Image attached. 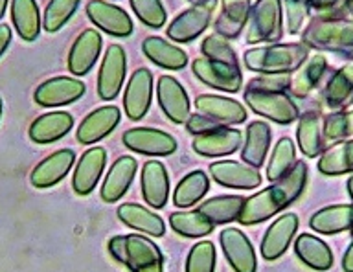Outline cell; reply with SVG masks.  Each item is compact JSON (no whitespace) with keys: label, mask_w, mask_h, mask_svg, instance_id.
<instances>
[{"label":"cell","mask_w":353,"mask_h":272,"mask_svg":"<svg viewBox=\"0 0 353 272\" xmlns=\"http://www.w3.org/2000/svg\"><path fill=\"white\" fill-rule=\"evenodd\" d=\"M250 13V0H223V12L215 23V32L225 39H234L241 34Z\"/></svg>","instance_id":"obj_31"},{"label":"cell","mask_w":353,"mask_h":272,"mask_svg":"<svg viewBox=\"0 0 353 272\" xmlns=\"http://www.w3.org/2000/svg\"><path fill=\"white\" fill-rule=\"evenodd\" d=\"M289 87V78L285 74H263L259 78L252 79L247 85V90L256 92H283Z\"/></svg>","instance_id":"obj_47"},{"label":"cell","mask_w":353,"mask_h":272,"mask_svg":"<svg viewBox=\"0 0 353 272\" xmlns=\"http://www.w3.org/2000/svg\"><path fill=\"white\" fill-rule=\"evenodd\" d=\"M125 52L120 45H110L105 50L103 63L98 74V94L101 100H114L125 79Z\"/></svg>","instance_id":"obj_7"},{"label":"cell","mask_w":353,"mask_h":272,"mask_svg":"<svg viewBox=\"0 0 353 272\" xmlns=\"http://www.w3.org/2000/svg\"><path fill=\"white\" fill-rule=\"evenodd\" d=\"M101 52V35L96 30H85L72 45L68 70L74 76H85L94 67Z\"/></svg>","instance_id":"obj_24"},{"label":"cell","mask_w":353,"mask_h":272,"mask_svg":"<svg viewBox=\"0 0 353 272\" xmlns=\"http://www.w3.org/2000/svg\"><path fill=\"white\" fill-rule=\"evenodd\" d=\"M186 127L193 136H199V134L215 131V129H219L221 125L217 122H214V120H210L208 116H204V114L197 112V114H192V116L188 118Z\"/></svg>","instance_id":"obj_49"},{"label":"cell","mask_w":353,"mask_h":272,"mask_svg":"<svg viewBox=\"0 0 353 272\" xmlns=\"http://www.w3.org/2000/svg\"><path fill=\"white\" fill-rule=\"evenodd\" d=\"M305 56L307 50L300 45L265 46L245 52V65L254 72L285 74L294 70Z\"/></svg>","instance_id":"obj_3"},{"label":"cell","mask_w":353,"mask_h":272,"mask_svg":"<svg viewBox=\"0 0 353 272\" xmlns=\"http://www.w3.org/2000/svg\"><path fill=\"white\" fill-rule=\"evenodd\" d=\"M0 118H2V100H0Z\"/></svg>","instance_id":"obj_56"},{"label":"cell","mask_w":353,"mask_h":272,"mask_svg":"<svg viewBox=\"0 0 353 272\" xmlns=\"http://www.w3.org/2000/svg\"><path fill=\"white\" fill-rule=\"evenodd\" d=\"M309 227L314 232L331 236V233L352 230L353 227V205H335L322 208L311 217Z\"/></svg>","instance_id":"obj_28"},{"label":"cell","mask_w":353,"mask_h":272,"mask_svg":"<svg viewBox=\"0 0 353 272\" xmlns=\"http://www.w3.org/2000/svg\"><path fill=\"white\" fill-rule=\"evenodd\" d=\"M10 43H11V28L8 26V24H0V56L4 54Z\"/></svg>","instance_id":"obj_50"},{"label":"cell","mask_w":353,"mask_h":272,"mask_svg":"<svg viewBox=\"0 0 353 272\" xmlns=\"http://www.w3.org/2000/svg\"><path fill=\"white\" fill-rule=\"evenodd\" d=\"M192 68L193 74L212 89L225 90V92H237L241 89L243 76L239 68L210 61L206 57L204 59H195Z\"/></svg>","instance_id":"obj_12"},{"label":"cell","mask_w":353,"mask_h":272,"mask_svg":"<svg viewBox=\"0 0 353 272\" xmlns=\"http://www.w3.org/2000/svg\"><path fill=\"white\" fill-rule=\"evenodd\" d=\"M294 252L300 258L302 263L314 269V271H330L333 266V254L331 249L316 236H309L302 233L300 238L294 241Z\"/></svg>","instance_id":"obj_30"},{"label":"cell","mask_w":353,"mask_h":272,"mask_svg":"<svg viewBox=\"0 0 353 272\" xmlns=\"http://www.w3.org/2000/svg\"><path fill=\"white\" fill-rule=\"evenodd\" d=\"M325 70V59L320 56H314L311 61H307V65L298 72V76L292 79V94L303 96L307 94L309 90L313 89L314 83L319 81V78L322 76V72Z\"/></svg>","instance_id":"obj_44"},{"label":"cell","mask_w":353,"mask_h":272,"mask_svg":"<svg viewBox=\"0 0 353 272\" xmlns=\"http://www.w3.org/2000/svg\"><path fill=\"white\" fill-rule=\"evenodd\" d=\"M245 145H243L241 158L247 166L261 167L265 164V156L269 153L270 127L265 122H250L247 127Z\"/></svg>","instance_id":"obj_29"},{"label":"cell","mask_w":353,"mask_h":272,"mask_svg":"<svg viewBox=\"0 0 353 272\" xmlns=\"http://www.w3.org/2000/svg\"><path fill=\"white\" fill-rule=\"evenodd\" d=\"M107 164V153L103 147H92V149L85 151L81 160L74 169V178H72V188L77 195H88L92 193L96 188L99 177L105 169Z\"/></svg>","instance_id":"obj_20"},{"label":"cell","mask_w":353,"mask_h":272,"mask_svg":"<svg viewBox=\"0 0 353 272\" xmlns=\"http://www.w3.org/2000/svg\"><path fill=\"white\" fill-rule=\"evenodd\" d=\"M319 171L330 177L353 171V140L333 145L324 153L319 162Z\"/></svg>","instance_id":"obj_38"},{"label":"cell","mask_w":353,"mask_h":272,"mask_svg":"<svg viewBox=\"0 0 353 272\" xmlns=\"http://www.w3.org/2000/svg\"><path fill=\"white\" fill-rule=\"evenodd\" d=\"M307 184V164L303 160L296 162L285 177L272 182V186L265 188L256 195H250L241 208L237 217L239 224H259L276 216L280 210H285L302 195Z\"/></svg>","instance_id":"obj_1"},{"label":"cell","mask_w":353,"mask_h":272,"mask_svg":"<svg viewBox=\"0 0 353 272\" xmlns=\"http://www.w3.org/2000/svg\"><path fill=\"white\" fill-rule=\"evenodd\" d=\"M11 21L24 41H35L41 34V15L35 0H11Z\"/></svg>","instance_id":"obj_32"},{"label":"cell","mask_w":353,"mask_h":272,"mask_svg":"<svg viewBox=\"0 0 353 272\" xmlns=\"http://www.w3.org/2000/svg\"><path fill=\"white\" fill-rule=\"evenodd\" d=\"M118 219H120L125 227L138 230V232L148 233L153 238H162L165 232V224L162 217L157 216L154 211L148 210L140 205L134 202H125L118 208Z\"/></svg>","instance_id":"obj_27"},{"label":"cell","mask_w":353,"mask_h":272,"mask_svg":"<svg viewBox=\"0 0 353 272\" xmlns=\"http://www.w3.org/2000/svg\"><path fill=\"white\" fill-rule=\"evenodd\" d=\"M245 200L247 199L241 195H219L203 202L199 206V211L212 224H226V222L237 221Z\"/></svg>","instance_id":"obj_34"},{"label":"cell","mask_w":353,"mask_h":272,"mask_svg":"<svg viewBox=\"0 0 353 272\" xmlns=\"http://www.w3.org/2000/svg\"><path fill=\"white\" fill-rule=\"evenodd\" d=\"M336 0H314V4L316 6H331V4H335Z\"/></svg>","instance_id":"obj_53"},{"label":"cell","mask_w":353,"mask_h":272,"mask_svg":"<svg viewBox=\"0 0 353 272\" xmlns=\"http://www.w3.org/2000/svg\"><path fill=\"white\" fill-rule=\"evenodd\" d=\"M170 224L173 232L182 238H204L212 233L215 224L206 219L199 210L195 211H175L170 216Z\"/></svg>","instance_id":"obj_37"},{"label":"cell","mask_w":353,"mask_h":272,"mask_svg":"<svg viewBox=\"0 0 353 272\" xmlns=\"http://www.w3.org/2000/svg\"><path fill=\"white\" fill-rule=\"evenodd\" d=\"M350 10H352V12H353V0H350Z\"/></svg>","instance_id":"obj_57"},{"label":"cell","mask_w":353,"mask_h":272,"mask_svg":"<svg viewBox=\"0 0 353 272\" xmlns=\"http://www.w3.org/2000/svg\"><path fill=\"white\" fill-rule=\"evenodd\" d=\"M215 247L212 241L193 244L186 260V272H214Z\"/></svg>","instance_id":"obj_43"},{"label":"cell","mask_w":353,"mask_h":272,"mask_svg":"<svg viewBox=\"0 0 353 272\" xmlns=\"http://www.w3.org/2000/svg\"><path fill=\"white\" fill-rule=\"evenodd\" d=\"M143 54L148 59L159 65V67L170 68V70H181L188 65L186 52L175 45H170L168 41L160 37H148L143 41Z\"/></svg>","instance_id":"obj_33"},{"label":"cell","mask_w":353,"mask_h":272,"mask_svg":"<svg viewBox=\"0 0 353 272\" xmlns=\"http://www.w3.org/2000/svg\"><path fill=\"white\" fill-rule=\"evenodd\" d=\"M347 193H350V197H352L353 200V175L347 178Z\"/></svg>","instance_id":"obj_54"},{"label":"cell","mask_w":353,"mask_h":272,"mask_svg":"<svg viewBox=\"0 0 353 272\" xmlns=\"http://www.w3.org/2000/svg\"><path fill=\"white\" fill-rule=\"evenodd\" d=\"M201 52H203V56L206 57V59H210V61L239 68L236 52H234V48L228 45V41H226L225 37H221V35H208V37L203 41V45H201Z\"/></svg>","instance_id":"obj_41"},{"label":"cell","mask_w":353,"mask_h":272,"mask_svg":"<svg viewBox=\"0 0 353 272\" xmlns=\"http://www.w3.org/2000/svg\"><path fill=\"white\" fill-rule=\"evenodd\" d=\"M193 4H195V6H208V8H214L215 6V2H217V0H192Z\"/></svg>","instance_id":"obj_52"},{"label":"cell","mask_w":353,"mask_h":272,"mask_svg":"<svg viewBox=\"0 0 353 272\" xmlns=\"http://www.w3.org/2000/svg\"><path fill=\"white\" fill-rule=\"evenodd\" d=\"M247 43L256 45L263 41H278L281 37L280 0H258L248 13Z\"/></svg>","instance_id":"obj_4"},{"label":"cell","mask_w":353,"mask_h":272,"mask_svg":"<svg viewBox=\"0 0 353 272\" xmlns=\"http://www.w3.org/2000/svg\"><path fill=\"white\" fill-rule=\"evenodd\" d=\"M353 92V65H347L336 74L335 78L331 79L330 85H327V90H325V98H327V103L333 107L342 105L344 101L350 98V94Z\"/></svg>","instance_id":"obj_42"},{"label":"cell","mask_w":353,"mask_h":272,"mask_svg":"<svg viewBox=\"0 0 353 272\" xmlns=\"http://www.w3.org/2000/svg\"><path fill=\"white\" fill-rule=\"evenodd\" d=\"M120 109L114 105L99 107V109L90 112L79 123V127H77V140H79V144L88 145L105 138L120 123Z\"/></svg>","instance_id":"obj_18"},{"label":"cell","mask_w":353,"mask_h":272,"mask_svg":"<svg viewBox=\"0 0 353 272\" xmlns=\"http://www.w3.org/2000/svg\"><path fill=\"white\" fill-rule=\"evenodd\" d=\"M324 136L327 140H344L353 136V114H333L327 118Z\"/></svg>","instance_id":"obj_46"},{"label":"cell","mask_w":353,"mask_h":272,"mask_svg":"<svg viewBox=\"0 0 353 272\" xmlns=\"http://www.w3.org/2000/svg\"><path fill=\"white\" fill-rule=\"evenodd\" d=\"M160 109L173 123H186L190 118V98L173 76H162L157 85Z\"/></svg>","instance_id":"obj_13"},{"label":"cell","mask_w":353,"mask_h":272,"mask_svg":"<svg viewBox=\"0 0 353 272\" xmlns=\"http://www.w3.org/2000/svg\"><path fill=\"white\" fill-rule=\"evenodd\" d=\"M79 0H50L48 6L44 10L43 26L48 34H54L65 26L70 17L76 13Z\"/></svg>","instance_id":"obj_40"},{"label":"cell","mask_w":353,"mask_h":272,"mask_svg":"<svg viewBox=\"0 0 353 272\" xmlns=\"http://www.w3.org/2000/svg\"><path fill=\"white\" fill-rule=\"evenodd\" d=\"M74 160H76V153L72 149L55 151L44 160L39 162L32 171L30 180L35 188H50L68 175L74 166Z\"/></svg>","instance_id":"obj_19"},{"label":"cell","mask_w":353,"mask_h":272,"mask_svg":"<svg viewBox=\"0 0 353 272\" xmlns=\"http://www.w3.org/2000/svg\"><path fill=\"white\" fill-rule=\"evenodd\" d=\"M74 125V118L70 112L54 111L39 116L30 125V138L35 144H52L55 140H61Z\"/></svg>","instance_id":"obj_26"},{"label":"cell","mask_w":353,"mask_h":272,"mask_svg":"<svg viewBox=\"0 0 353 272\" xmlns=\"http://www.w3.org/2000/svg\"><path fill=\"white\" fill-rule=\"evenodd\" d=\"M137 175V160L132 156H120L110 166L109 173L101 186V199L105 202H116L127 193V189L132 184V178Z\"/></svg>","instance_id":"obj_25"},{"label":"cell","mask_w":353,"mask_h":272,"mask_svg":"<svg viewBox=\"0 0 353 272\" xmlns=\"http://www.w3.org/2000/svg\"><path fill=\"white\" fill-rule=\"evenodd\" d=\"M287 6V23H289V32L296 34L302 26L303 19L307 15L309 0H283Z\"/></svg>","instance_id":"obj_48"},{"label":"cell","mask_w":353,"mask_h":272,"mask_svg":"<svg viewBox=\"0 0 353 272\" xmlns=\"http://www.w3.org/2000/svg\"><path fill=\"white\" fill-rule=\"evenodd\" d=\"M245 103L256 114L265 116L276 123H291L296 120V105L283 92H256L245 90Z\"/></svg>","instance_id":"obj_6"},{"label":"cell","mask_w":353,"mask_h":272,"mask_svg":"<svg viewBox=\"0 0 353 272\" xmlns=\"http://www.w3.org/2000/svg\"><path fill=\"white\" fill-rule=\"evenodd\" d=\"M221 249L236 272H256L258 261L250 239L237 228H225L219 236Z\"/></svg>","instance_id":"obj_9"},{"label":"cell","mask_w":353,"mask_h":272,"mask_svg":"<svg viewBox=\"0 0 353 272\" xmlns=\"http://www.w3.org/2000/svg\"><path fill=\"white\" fill-rule=\"evenodd\" d=\"M6 6H8V0H0V19L4 17Z\"/></svg>","instance_id":"obj_55"},{"label":"cell","mask_w":353,"mask_h":272,"mask_svg":"<svg viewBox=\"0 0 353 272\" xmlns=\"http://www.w3.org/2000/svg\"><path fill=\"white\" fill-rule=\"evenodd\" d=\"M210 180L204 171H192L176 184L173 202L176 208H190L208 193Z\"/></svg>","instance_id":"obj_35"},{"label":"cell","mask_w":353,"mask_h":272,"mask_svg":"<svg viewBox=\"0 0 353 272\" xmlns=\"http://www.w3.org/2000/svg\"><path fill=\"white\" fill-rule=\"evenodd\" d=\"M296 155H294V144L291 138H281L276 144L272 156H270L269 166H267V180L276 182L291 171L294 166Z\"/></svg>","instance_id":"obj_39"},{"label":"cell","mask_w":353,"mask_h":272,"mask_svg":"<svg viewBox=\"0 0 353 272\" xmlns=\"http://www.w3.org/2000/svg\"><path fill=\"white\" fill-rule=\"evenodd\" d=\"M87 15L105 34L114 37H127L132 34L131 17L114 4L103 0H90L87 4Z\"/></svg>","instance_id":"obj_11"},{"label":"cell","mask_w":353,"mask_h":272,"mask_svg":"<svg viewBox=\"0 0 353 272\" xmlns=\"http://www.w3.org/2000/svg\"><path fill=\"white\" fill-rule=\"evenodd\" d=\"M243 142V134L237 129L219 127L193 138V149L203 156H226L236 153Z\"/></svg>","instance_id":"obj_21"},{"label":"cell","mask_w":353,"mask_h":272,"mask_svg":"<svg viewBox=\"0 0 353 272\" xmlns=\"http://www.w3.org/2000/svg\"><path fill=\"white\" fill-rule=\"evenodd\" d=\"M298 230V216L296 213H283L278 217L263 236L261 241V255L263 260L274 261L285 254L292 238Z\"/></svg>","instance_id":"obj_15"},{"label":"cell","mask_w":353,"mask_h":272,"mask_svg":"<svg viewBox=\"0 0 353 272\" xmlns=\"http://www.w3.org/2000/svg\"><path fill=\"white\" fill-rule=\"evenodd\" d=\"M298 144L303 155L319 156L324 149V136H322V120L319 114L307 112L298 123Z\"/></svg>","instance_id":"obj_36"},{"label":"cell","mask_w":353,"mask_h":272,"mask_svg":"<svg viewBox=\"0 0 353 272\" xmlns=\"http://www.w3.org/2000/svg\"><path fill=\"white\" fill-rule=\"evenodd\" d=\"M85 94V83L81 79L66 78H52L44 81L33 92V100L41 107H63L68 103H74Z\"/></svg>","instance_id":"obj_8"},{"label":"cell","mask_w":353,"mask_h":272,"mask_svg":"<svg viewBox=\"0 0 353 272\" xmlns=\"http://www.w3.org/2000/svg\"><path fill=\"white\" fill-rule=\"evenodd\" d=\"M305 41L309 45L327 48V50H344L353 54V24L352 23H320L307 30Z\"/></svg>","instance_id":"obj_16"},{"label":"cell","mask_w":353,"mask_h":272,"mask_svg":"<svg viewBox=\"0 0 353 272\" xmlns=\"http://www.w3.org/2000/svg\"><path fill=\"white\" fill-rule=\"evenodd\" d=\"M210 175L217 184L234 189H254L261 184V175L256 167L232 160L214 162L210 166Z\"/></svg>","instance_id":"obj_17"},{"label":"cell","mask_w":353,"mask_h":272,"mask_svg":"<svg viewBox=\"0 0 353 272\" xmlns=\"http://www.w3.org/2000/svg\"><path fill=\"white\" fill-rule=\"evenodd\" d=\"M127 149L151 156H168L176 151V140L165 131L151 127L129 129L121 136Z\"/></svg>","instance_id":"obj_5"},{"label":"cell","mask_w":353,"mask_h":272,"mask_svg":"<svg viewBox=\"0 0 353 272\" xmlns=\"http://www.w3.org/2000/svg\"><path fill=\"white\" fill-rule=\"evenodd\" d=\"M151 96H153V76L148 68H138L137 72H132L123 94V109L132 122L145 116V112L151 107Z\"/></svg>","instance_id":"obj_10"},{"label":"cell","mask_w":353,"mask_h":272,"mask_svg":"<svg viewBox=\"0 0 353 272\" xmlns=\"http://www.w3.org/2000/svg\"><path fill=\"white\" fill-rule=\"evenodd\" d=\"M137 17L151 28H162L165 23V10L160 0H131Z\"/></svg>","instance_id":"obj_45"},{"label":"cell","mask_w":353,"mask_h":272,"mask_svg":"<svg viewBox=\"0 0 353 272\" xmlns=\"http://www.w3.org/2000/svg\"><path fill=\"white\" fill-rule=\"evenodd\" d=\"M109 252L131 272H164L162 252L143 236H114L109 241Z\"/></svg>","instance_id":"obj_2"},{"label":"cell","mask_w":353,"mask_h":272,"mask_svg":"<svg viewBox=\"0 0 353 272\" xmlns=\"http://www.w3.org/2000/svg\"><path fill=\"white\" fill-rule=\"evenodd\" d=\"M170 178L162 162L149 160L142 167V195L151 208L160 210L168 202Z\"/></svg>","instance_id":"obj_22"},{"label":"cell","mask_w":353,"mask_h":272,"mask_svg":"<svg viewBox=\"0 0 353 272\" xmlns=\"http://www.w3.org/2000/svg\"><path fill=\"white\" fill-rule=\"evenodd\" d=\"M212 10L214 8L193 6L181 13L168 28L170 39L176 41V43H190L192 39L199 37L210 26Z\"/></svg>","instance_id":"obj_23"},{"label":"cell","mask_w":353,"mask_h":272,"mask_svg":"<svg viewBox=\"0 0 353 272\" xmlns=\"http://www.w3.org/2000/svg\"><path fill=\"white\" fill-rule=\"evenodd\" d=\"M342 269L344 272H353V243L347 247L346 254L342 258Z\"/></svg>","instance_id":"obj_51"},{"label":"cell","mask_w":353,"mask_h":272,"mask_svg":"<svg viewBox=\"0 0 353 272\" xmlns=\"http://www.w3.org/2000/svg\"><path fill=\"white\" fill-rule=\"evenodd\" d=\"M352 236H353V227H352Z\"/></svg>","instance_id":"obj_58"},{"label":"cell","mask_w":353,"mask_h":272,"mask_svg":"<svg viewBox=\"0 0 353 272\" xmlns=\"http://www.w3.org/2000/svg\"><path fill=\"white\" fill-rule=\"evenodd\" d=\"M195 107H197V111L201 114L217 122L221 127L247 122V111H245V107H241V103H237L232 98H225V96H199L197 100H195Z\"/></svg>","instance_id":"obj_14"}]
</instances>
